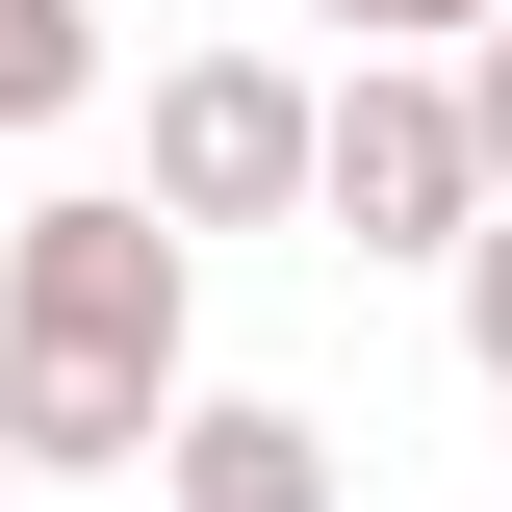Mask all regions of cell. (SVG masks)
I'll use <instances>...</instances> for the list:
<instances>
[{
  "instance_id": "9c48e42d",
  "label": "cell",
  "mask_w": 512,
  "mask_h": 512,
  "mask_svg": "<svg viewBox=\"0 0 512 512\" xmlns=\"http://www.w3.org/2000/svg\"><path fill=\"white\" fill-rule=\"evenodd\" d=\"M0 487H26V461H0Z\"/></svg>"
},
{
  "instance_id": "7a4b0ae2",
  "label": "cell",
  "mask_w": 512,
  "mask_h": 512,
  "mask_svg": "<svg viewBox=\"0 0 512 512\" xmlns=\"http://www.w3.org/2000/svg\"><path fill=\"white\" fill-rule=\"evenodd\" d=\"M308 231L333 256H436L461 282V231H487V128H461V77H333V128H308Z\"/></svg>"
},
{
  "instance_id": "52a82bcc",
  "label": "cell",
  "mask_w": 512,
  "mask_h": 512,
  "mask_svg": "<svg viewBox=\"0 0 512 512\" xmlns=\"http://www.w3.org/2000/svg\"><path fill=\"white\" fill-rule=\"evenodd\" d=\"M461 359L512 384V205H487V231H461Z\"/></svg>"
},
{
  "instance_id": "5b68a950",
  "label": "cell",
  "mask_w": 512,
  "mask_h": 512,
  "mask_svg": "<svg viewBox=\"0 0 512 512\" xmlns=\"http://www.w3.org/2000/svg\"><path fill=\"white\" fill-rule=\"evenodd\" d=\"M103 103V0H0V128H77Z\"/></svg>"
},
{
  "instance_id": "6da1fadb",
  "label": "cell",
  "mask_w": 512,
  "mask_h": 512,
  "mask_svg": "<svg viewBox=\"0 0 512 512\" xmlns=\"http://www.w3.org/2000/svg\"><path fill=\"white\" fill-rule=\"evenodd\" d=\"M180 282H205V256L154 231V180L0 231V461H26V487H103V461H154L205 410V384H180Z\"/></svg>"
},
{
  "instance_id": "8992f818",
  "label": "cell",
  "mask_w": 512,
  "mask_h": 512,
  "mask_svg": "<svg viewBox=\"0 0 512 512\" xmlns=\"http://www.w3.org/2000/svg\"><path fill=\"white\" fill-rule=\"evenodd\" d=\"M308 26H359L384 77H461V52H487V0H308Z\"/></svg>"
},
{
  "instance_id": "8fae6325",
  "label": "cell",
  "mask_w": 512,
  "mask_h": 512,
  "mask_svg": "<svg viewBox=\"0 0 512 512\" xmlns=\"http://www.w3.org/2000/svg\"><path fill=\"white\" fill-rule=\"evenodd\" d=\"M487 26H512V0H487Z\"/></svg>"
},
{
  "instance_id": "ba28073f",
  "label": "cell",
  "mask_w": 512,
  "mask_h": 512,
  "mask_svg": "<svg viewBox=\"0 0 512 512\" xmlns=\"http://www.w3.org/2000/svg\"><path fill=\"white\" fill-rule=\"evenodd\" d=\"M461 128H487V205H512V26L461 52Z\"/></svg>"
},
{
  "instance_id": "30bf717a",
  "label": "cell",
  "mask_w": 512,
  "mask_h": 512,
  "mask_svg": "<svg viewBox=\"0 0 512 512\" xmlns=\"http://www.w3.org/2000/svg\"><path fill=\"white\" fill-rule=\"evenodd\" d=\"M0 231H26V205H0Z\"/></svg>"
},
{
  "instance_id": "277c9868",
  "label": "cell",
  "mask_w": 512,
  "mask_h": 512,
  "mask_svg": "<svg viewBox=\"0 0 512 512\" xmlns=\"http://www.w3.org/2000/svg\"><path fill=\"white\" fill-rule=\"evenodd\" d=\"M154 512H333V436L256 410V384H205L180 436H154Z\"/></svg>"
},
{
  "instance_id": "3957f363",
  "label": "cell",
  "mask_w": 512,
  "mask_h": 512,
  "mask_svg": "<svg viewBox=\"0 0 512 512\" xmlns=\"http://www.w3.org/2000/svg\"><path fill=\"white\" fill-rule=\"evenodd\" d=\"M308 128H333V77H282V52H180L154 77V231H282L308 205Z\"/></svg>"
}]
</instances>
